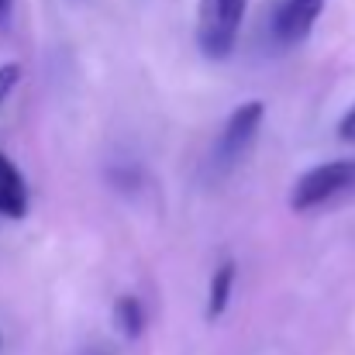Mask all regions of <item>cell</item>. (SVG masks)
I'll return each mask as SVG.
<instances>
[{
    "label": "cell",
    "mask_w": 355,
    "mask_h": 355,
    "mask_svg": "<svg viewBox=\"0 0 355 355\" xmlns=\"http://www.w3.org/2000/svg\"><path fill=\"white\" fill-rule=\"evenodd\" d=\"M355 190V159H331L321 166H311L307 173H300L290 187V211L297 214H311L345 193Z\"/></svg>",
    "instance_id": "cell-1"
},
{
    "label": "cell",
    "mask_w": 355,
    "mask_h": 355,
    "mask_svg": "<svg viewBox=\"0 0 355 355\" xmlns=\"http://www.w3.org/2000/svg\"><path fill=\"white\" fill-rule=\"evenodd\" d=\"M262 121H266V104L262 101H245L228 114V121L221 124V131L214 138L211 159H207L214 176H228L238 162H245V155L252 152V145L262 131Z\"/></svg>",
    "instance_id": "cell-2"
},
{
    "label": "cell",
    "mask_w": 355,
    "mask_h": 355,
    "mask_svg": "<svg viewBox=\"0 0 355 355\" xmlns=\"http://www.w3.org/2000/svg\"><path fill=\"white\" fill-rule=\"evenodd\" d=\"M248 0H200L197 7V45L207 59H228L238 45Z\"/></svg>",
    "instance_id": "cell-3"
},
{
    "label": "cell",
    "mask_w": 355,
    "mask_h": 355,
    "mask_svg": "<svg viewBox=\"0 0 355 355\" xmlns=\"http://www.w3.org/2000/svg\"><path fill=\"white\" fill-rule=\"evenodd\" d=\"M328 0H279L272 10V38L283 49H293L300 42H307V35L314 31L321 10Z\"/></svg>",
    "instance_id": "cell-4"
},
{
    "label": "cell",
    "mask_w": 355,
    "mask_h": 355,
    "mask_svg": "<svg viewBox=\"0 0 355 355\" xmlns=\"http://www.w3.org/2000/svg\"><path fill=\"white\" fill-rule=\"evenodd\" d=\"M28 207H31L28 180H24V173L10 162V155L0 152V218L21 221V218H28Z\"/></svg>",
    "instance_id": "cell-5"
},
{
    "label": "cell",
    "mask_w": 355,
    "mask_h": 355,
    "mask_svg": "<svg viewBox=\"0 0 355 355\" xmlns=\"http://www.w3.org/2000/svg\"><path fill=\"white\" fill-rule=\"evenodd\" d=\"M235 279H238L235 259H225V262L214 266L211 283H207V304H204V318H207V321L225 318V311H228V304H232V293H235Z\"/></svg>",
    "instance_id": "cell-6"
},
{
    "label": "cell",
    "mask_w": 355,
    "mask_h": 355,
    "mask_svg": "<svg viewBox=\"0 0 355 355\" xmlns=\"http://www.w3.org/2000/svg\"><path fill=\"white\" fill-rule=\"evenodd\" d=\"M145 321H148L145 304L135 293H121L118 300H114V328H118L124 338H138L145 331Z\"/></svg>",
    "instance_id": "cell-7"
},
{
    "label": "cell",
    "mask_w": 355,
    "mask_h": 355,
    "mask_svg": "<svg viewBox=\"0 0 355 355\" xmlns=\"http://www.w3.org/2000/svg\"><path fill=\"white\" fill-rule=\"evenodd\" d=\"M17 83H21V66L17 62H3L0 66V107L7 104V97L14 94Z\"/></svg>",
    "instance_id": "cell-8"
},
{
    "label": "cell",
    "mask_w": 355,
    "mask_h": 355,
    "mask_svg": "<svg viewBox=\"0 0 355 355\" xmlns=\"http://www.w3.org/2000/svg\"><path fill=\"white\" fill-rule=\"evenodd\" d=\"M338 138L342 141H355V104L345 111V118L338 121Z\"/></svg>",
    "instance_id": "cell-9"
},
{
    "label": "cell",
    "mask_w": 355,
    "mask_h": 355,
    "mask_svg": "<svg viewBox=\"0 0 355 355\" xmlns=\"http://www.w3.org/2000/svg\"><path fill=\"white\" fill-rule=\"evenodd\" d=\"M10 14H14V0H0V28L10 24Z\"/></svg>",
    "instance_id": "cell-10"
}]
</instances>
